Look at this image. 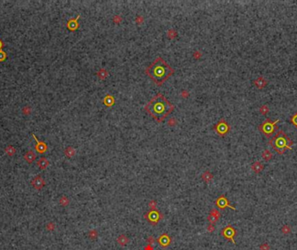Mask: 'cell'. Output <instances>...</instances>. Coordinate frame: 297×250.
Here are the masks:
<instances>
[{
	"mask_svg": "<svg viewBox=\"0 0 297 250\" xmlns=\"http://www.w3.org/2000/svg\"><path fill=\"white\" fill-rule=\"evenodd\" d=\"M262 156H263V158L266 162H268V161H269V160H271V158L273 157V155H272V153L270 152V150H268V149H266V150H264L263 152V154H262Z\"/></svg>",
	"mask_w": 297,
	"mask_h": 250,
	"instance_id": "22",
	"label": "cell"
},
{
	"mask_svg": "<svg viewBox=\"0 0 297 250\" xmlns=\"http://www.w3.org/2000/svg\"><path fill=\"white\" fill-rule=\"evenodd\" d=\"M144 217H145V219L148 221L151 225H157L158 223V221H160L163 216H162V214H161L158 210L152 209L149 212H148L144 216Z\"/></svg>",
	"mask_w": 297,
	"mask_h": 250,
	"instance_id": "5",
	"label": "cell"
},
{
	"mask_svg": "<svg viewBox=\"0 0 297 250\" xmlns=\"http://www.w3.org/2000/svg\"><path fill=\"white\" fill-rule=\"evenodd\" d=\"M97 76L100 79H104L107 76H108V71L105 69H101L98 72H97Z\"/></svg>",
	"mask_w": 297,
	"mask_h": 250,
	"instance_id": "24",
	"label": "cell"
},
{
	"mask_svg": "<svg viewBox=\"0 0 297 250\" xmlns=\"http://www.w3.org/2000/svg\"><path fill=\"white\" fill-rule=\"evenodd\" d=\"M3 47H4V43H3V41L0 39V50H2Z\"/></svg>",
	"mask_w": 297,
	"mask_h": 250,
	"instance_id": "35",
	"label": "cell"
},
{
	"mask_svg": "<svg viewBox=\"0 0 297 250\" xmlns=\"http://www.w3.org/2000/svg\"><path fill=\"white\" fill-rule=\"evenodd\" d=\"M157 242L159 243L162 248H167L168 246L170 245L171 243V238L170 237V235L168 234H162L157 239Z\"/></svg>",
	"mask_w": 297,
	"mask_h": 250,
	"instance_id": "9",
	"label": "cell"
},
{
	"mask_svg": "<svg viewBox=\"0 0 297 250\" xmlns=\"http://www.w3.org/2000/svg\"><path fill=\"white\" fill-rule=\"evenodd\" d=\"M23 158L25 160L26 162L28 163H32L34 162L36 158H37V155L34 153V151L32 150H30V151H27L24 156H23Z\"/></svg>",
	"mask_w": 297,
	"mask_h": 250,
	"instance_id": "15",
	"label": "cell"
},
{
	"mask_svg": "<svg viewBox=\"0 0 297 250\" xmlns=\"http://www.w3.org/2000/svg\"><path fill=\"white\" fill-rule=\"evenodd\" d=\"M60 203L62 205H64V206H66V205L69 203V200L66 198V197L64 196V197L61 198V200H60Z\"/></svg>",
	"mask_w": 297,
	"mask_h": 250,
	"instance_id": "31",
	"label": "cell"
},
{
	"mask_svg": "<svg viewBox=\"0 0 297 250\" xmlns=\"http://www.w3.org/2000/svg\"><path fill=\"white\" fill-rule=\"evenodd\" d=\"M293 143L292 139L282 130H279L269 141L270 146L280 155H282L286 149H292Z\"/></svg>",
	"mask_w": 297,
	"mask_h": 250,
	"instance_id": "3",
	"label": "cell"
},
{
	"mask_svg": "<svg viewBox=\"0 0 297 250\" xmlns=\"http://www.w3.org/2000/svg\"><path fill=\"white\" fill-rule=\"evenodd\" d=\"M31 112H32V109H31V107L30 105H25L24 107L22 108V113L25 116L30 115L31 114Z\"/></svg>",
	"mask_w": 297,
	"mask_h": 250,
	"instance_id": "23",
	"label": "cell"
},
{
	"mask_svg": "<svg viewBox=\"0 0 297 250\" xmlns=\"http://www.w3.org/2000/svg\"><path fill=\"white\" fill-rule=\"evenodd\" d=\"M150 206H151V208H152V209H154L155 208V207L157 206V202H155V201H151V203H150Z\"/></svg>",
	"mask_w": 297,
	"mask_h": 250,
	"instance_id": "34",
	"label": "cell"
},
{
	"mask_svg": "<svg viewBox=\"0 0 297 250\" xmlns=\"http://www.w3.org/2000/svg\"><path fill=\"white\" fill-rule=\"evenodd\" d=\"M268 112H269V109H268V107L267 104H263V105H262L260 107V113L262 114V115H266Z\"/></svg>",
	"mask_w": 297,
	"mask_h": 250,
	"instance_id": "26",
	"label": "cell"
},
{
	"mask_svg": "<svg viewBox=\"0 0 297 250\" xmlns=\"http://www.w3.org/2000/svg\"><path fill=\"white\" fill-rule=\"evenodd\" d=\"M251 169L255 173L258 174V173H261L263 170L264 166L261 162H255L251 165Z\"/></svg>",
	"mask_w": 297,
	"mask_h": 250,
	"instance_id": "16",
	"label": "cell"
},
{
	"mask_svg": "<svg viewBox=\"0 0 297 250\" xmlns=\"http://www.w3.org/2000/svg\"><path fill=\"white\" fill-rule=\"evenodd\" d=\"M6 57H7V54H6L3 50H0V62L4 61V60L6 59Z\"/></svg>",
	"mask_w": 297,
	"mask_h": 250,
	"instance_id": "28",
	"label": "cell"
},
{
	"mask_svg": "<svg viewBox=\"0 0 297 250\" xmlns=\"http://www.w3.org/2000/svg\"><path fill=\"white\" fill-rule=\"evenodd\" d=\"M31 135H32V137L34 138V140L36 141V143H37V144H36V150L39 154H44L46 150H47V144H46L45 142H43V141H39L37 139V137H36L33 133Z\"/></svg>",
	"mask_w": 297,
	"mask_h": 250,
	"instance_id": "10",
	"label": "cell"
},
{
	"mask_svg": "<svg viewBox=\"0 0 297 250\" xmlns=\"http://www.w3.org/2000/svg\"><path fill=\"white\" fill-rule=\"evenodd\" d=\"M90 236H91V239L96 238V237H97V231H95V230L91 231V234H90Z\"/></svg>",
	"mask_w": 297,
	"mask_h": 250,
	"instance_id": "32",
	"label": "cell"
},
{
	"mask_svg": "<svg viewBox=\"0 0 297 250\" xmlns=\"http://www.w3.org/2000/svg\"><path fill=\"white\" fill-rule=\"evenodd\" d=\"M76 154V150L72 147L69 146L67 148L64 149V155L67 156V157H72L74 155Z\"/></svg>",
	"mask_w": 297,
	"mask_h": 250,
	"instance_id": "21",
	"label": "cell"
},
{
	"mask_svg": "<svg viewBox=\"0 0 297 250\" xmlns=\"http://www.w3.org/2000/svg\"><path fill=\"white\" fill-rule=\"evenodd\" d=\"M49 164H50V162L46 159L45 157H41L40 159L37 161V165L38 168H39L40 170H45L46 168L49 166Z\"/></svg>",
	"mask_w": 297,
	"mask_h": 250,
	"instance_id": "17",
	"label": "cell"
},
{
	"mask_svg": "<svg viewBox=\"0 0 297 250\" xmlns=\"http://www.w3.org/2000/svg\"><path fill=\"white\" fill-rule=\"evenodd\" d=\"M116 240H117V243H118L120 246L124 247V246H126V245L128 244V242H129V238L126 236L125 235H121L118 236V238H117Z\"/></svg>",
	"mask_w": 297,
	"mask_h": 250,
	"instance_id": "18",
	"label": "cell"
},
{
	"mask_svg": "<svg viewBox=\"0 0 297 250\" xmlns=\"http://www.w3.org/2000/svg\"><path fill=\"white\" fill-rule=\"evenodd\" d=\"M103 102H104V103H105L106 105H108V106H111V105L113 104V102H114V99H113V97L110 96H106L105 98H104V100H103Z\"/></svg>",
	"mask_w": 297,
	"mask_h": 250,
	"instance_id": "25",
	"label": "cell"
},
{
	"mask_svg": "<svg viewBox=\"0 0 297 250\" xmlns=\"http://www.w3.org/2000/svg\"><path fill=\"white\" fill-rule=\"evenodd\" d=\"M222 236L224 238L229 240H231L234 244H236V241L234 240V237L236 235V230L232 227L231 225H228L227 227H224L222 229Z\"/></svg>",
	"mask_w": 297,
	"mask_h": 250,
	"instance_id": "7",
	"label": "cell"
},
{
	"mask_svg": "<svg viewBox=\"0 0 297 250\" xmlns=\"http://www.w3.org/2000/svg\"><path fill=\"white\" fill-rule=\"evenodd\" d=\"M214 129H216L218 135H220L221 137H223L229 132L230 128H229V124L224 119H221L218 122V124L214 127Z\"/></svg>",
	"mask_w": 297,
	"mask_h": 250,
	"instance_id": "6",
	"label": "cell"
},
{
	"mask_svg": "<svg viewBox=\"0 0 297 250\" xmlns=\"http://www.w3.org/2000/svg\"><path fill=\"white\" fill-rule=\"evenodd\" d=\"M270 249V247L268 243H263L261 246H260V250H269Z\"/></svg>",
	"mask_w": 297,
	"mask_h": 250,
	"instance_id": "30",
	"label": "cell"
},
{
	"mask_svg": "<svg viewBox=\"0 0 297 250\" xmlns=\"http://www.w3.org/2000/svg\"><path fill=\"white\" fill-rule=\"evenodd\" d=\"M145 250H152V248H151V247H150V246L148 245V247H147V248L145 249Z\"/></svg>",
	"mask_w": 297,
	"mask_h": 250,
	"instance_id": "36",
	"label": "cell"
},
{
	"mask_svg": "<svg viewBox=\"0 0 297 250\" xmlns=\"http://www.w3.org/2000/svg\"><path fill=\"white\" fill-rule=\"evenodd\" d=\"M45 182L41 176H36L31 182V185L36 189H41L45 186Z\"/></svg>",
	"mask_w": 297,
	"mask_h": 250,
	"instance_id": "12",
	"label": "cell"
},
{
	"mask_svg": "<svg viewBox=\"0 0 297 250\" xmlns=\"http://www.w3.org/2000/svg\"><path fill=\"white\" fill-rule=\"evenodd\" d=\"M79 18H80V15L78 16V17H77L76 18H74V19H69V20L68 23H67V28H68L69 31H75L76 30H78V26H79V24L78 23V20Z\"/></svg>",
	"mask_w": 297,
	"mask_h": 250,
	"instance_id": "13",
	"label": "cell"
},
{
	"mask_svg": "<svg viewBox=\"0 0 297 250\" xmlns=\"http://www.w3.org/2000/svg\"><path fill=\"white\" fill-rule=\"evenodd\" d=\"M220 217H221V214L219 213V211L217 210L216 208H213L210 211L209 216H208V221L210 224H215L217 223V221L219 220Z\"/></svg>",
	"mask_w": 297,
	"mask_h": 250,
	"instance_id": "11",
	"label": "cell"
},
{
	"mask_svg": "<svg viewBox=\"0 0 297 250\" xmlns=\"http://www.w3.org/2000/svg\"><path fill=\"white\" fill-rule=\"evenodd\" d=\"M202 178L203 179V181L205 182H211V180L213 179V175H212L209 171H205V172L203 174Z\"/></svg>",
	"mask_w": 297,
	"mask_h": 250,
	"instance_id": "20",
	"label": "cell"
},
{
	"mask_svg": "<svg viewBox=\"0 0 297 250\" xmlns=\"http://www.w3.org/2000/svg\"><path fill=\"white\" fill-rule=\"evenodd\" d=\"M254 83H255V86L258 89V90H263L264 89L267 84H268V82L267 80L265 79L263 77H259L258 78L254 81Z\"/></svg>",
	"mask_w": 297,
	"mask_h": 250,
	"instance_id": "14",
	"label": "cell"
},
{
	"mask_svg": "<svg viewBox=\"0 0 297 250\" xmlns=\"http://www.w3.org/2000/svg\"><path fill=\"white\" fill-rule=\"evenodd\" d=\"M290 231H291V228H290V227L287 226V225L283 226L282 228V232L283 234H289Z\"/></svg>",
	"mask_w": 297,
	"mask_h": 250,
	"instance_id": "29",
	"label": "cell"
},
{
	"mask_svg": "<svg viewBox=\"0 0 297 250\" xmlns=\"http://www.w3.org/2000/svg\"><path fill=\"white\" fill-rule=\"evenodd\" d=\"M144 110L157 123H162L174 110V106L162 94H157L146 103Z\"/></svg>",
	"mask_w": 297,
	"mask_h": 250,
	"instance_id": "1",
	"label": "cell"
},
{
	"mask_svg": "<svg viewBox=\"0 0 297 250\" xmlns=\"http://www.w3.org/2000/svg\"><path fill=\"white\" fill-rule=\"evenodd\" d=\"M4 152H5V154L8 155L9 156H13L16 154V152H17V149H16V148H15L14 146H12V145H8V146L5 148V149H4Z\"/></svg>",
	"mask_w": 297,
	"mask_h": 250,
	"instance_id": "19",
	"label": "cell"
},
{
	"mask_svg": "<svg viewBox=\"0 0 297 250\" xmlns=\"http://www.w3.org/2000/svg\"><path fill=\"white\" fill-rule=\"evenodd\" d=\"M290 122L294 124V126L297 128V112L296 114H294L291 118H290Z\"/></svg>",
	"mask_w": 297,
	"mask_h": 250,
	"instance_id": "27",
	"label": "cell"
},
{
	"mask_svg": "<svg viewBox=\"0 0 297 250\" xmlns=\"http://www.w3.org/2000/svg\"><path fill=\"white\" fill-rule=\"evenodd\" d=\"M145 73L157 86H161L173 75L174 69L164 59L159 57L145 69Z\"/></svg>",
	"mask_w": 297,
	"mask_h": 250,
	"instance_id": "2",
	"label": "cell"
},
{
	"mask_svg": "<svg viewBox=\"0 0 297 250\" xmlns=\"http://www.w3.org/2000/svg\"><path fill=\"white\" fill-rule=\"evenodd\" d=\"M214 230H215L214 225H213V224H209L208 227V232H213Z\"/></svg>",
	"mask_w": 297,
	"mask_h": 250,
	"instance_id": "33",
	"label": "cell"
},
{
	"mask_svg": "<svg viewBox=\"0 0 297 250\" xmlns=\"http://www.w3.org/2000/svg\"><path fill=\"white\" fill-rule=\"evenodd\" d=\"M216 205H217L220 209H224L225 208L229 207L230 208L236 210V208H235L234 207H232V206L229 205V200H228L224 195H221V196H219V197L217 198V202H216Z\"/></svg>",
	"mask_w": 297,
	"mask_h": 250,
	"instance_id": "8",
	"label": "cell"
},
{
	"mask_svg": "<svg viewBox=\"0 0 297 250\" xmlns=\"http://www.w3.org/2000/svg\"><path fill=\"white\" fill-rule=\"evenodd\" d=\"M277 123H279V120H276L272 122L269 118L266 119L263 124L259 125V130L263 133L266 137H271L274 136L276 129H277Z\"/></svg>",
	"mask_w": 297,
	"mask_h": 250,
	"instance_id": "4",
	"label": "cell"
}]
</instances>
